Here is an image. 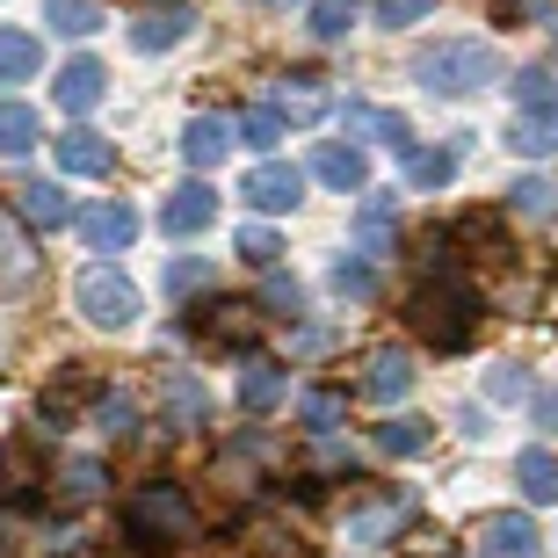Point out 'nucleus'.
Returning a JSON list of instances; mask_svg holds the SVG:
<instances>
[{"label":"nucleus","instance_id":"obj_1","mask_svg":"<svg viewBox=\"0 0 558 558\" xmlns=\"http://www.w3.org/2000/svg\"><path fill=\"white\" fill-rule=\"evenodd\" d=\"M407 319L428 349H464L478 333V298L464 290V276H428V283L407 298Z\"/></svg>","mask_w":558,"mask_h":558},{"label":"nucleus","instance_id":"obj_2","mask_svg":"<svg viewBox=\"0 0 558 558\" xmlns=\"http://www.w3.org/2000/svg\"><path fill=\"white\" fill-rule=\"evenodd\" d=\"M414 81L428 87V95H478V87L500 81V51L494 44H428V51H414Z\"/></svg>","mask_w":558,"mask_h":558},{"label":"nucleus","instance_id":"obj_3","mask_svg":"<svg viewBox=\"0 0 558 558\" xmlns=\"http://www.w3.org/2000/svg\"><path fill=\"white\" fill-rule=\"evenodd\" d=\"M124 530L138 551H167V544H189L196 537V508H189L182 486H167V478H153V486H138V494L124 500Z\"/></svg>","mask_w":558,"mask_h":558},{"label":"nucleus","instance_id":"obj_4","mask_svg":"<svg viewBox=\"0 0 558 558\" xmlns=\"http://www.w3.org/2000/svg\"><path fill=\"white\" fill-rule=\"evenodd\" d=\"M73 305H81L87 327L102 333H124L131 319H138V283H131L124 269H109V262H87L81 283H73Z\"/></svg>","mask_w":558,"mask_h":558},{"label":"nucleus","instance_id":"obj_5","mask_svg":"<svg viewBox=\"0 0 558 558\" xmlns=\"http://www.w3.org/2000/svg\"><path fill=\"white\" fill-rule=\"evenodd\" d=\"M414 515V500L407 494H377V500H355L349 508V544H392Z\"/></svg>","mask_w":558,"mask_h":558},{"label":"nucleus","instance_id":"obj_6","mask_svg":"<svg viewBox=\"0 0 558 558\" xmlns=\"http://www.w3.org/2000/svg\"><path fill=\"white\" fill-rule=\"evenodd\" d=\"M189 29H196V8L189 0H160V8H145L131 22V44L138 51H174V44H189Z\"/></svg>","mask_w":558,"mask_h":558},{"label":"nucleus","instance_id":"obj_7","mask_svg":"<svg viewBox=\"0 0 558 558\" xmlns=\"http://www.w3.org/2000/svg\"><path fill=\"white\" fill-rule=\"evenodd\" d=\"M210 218H218V189H210V182H182V189H174V196L160 204L167 240H196Z\"/></svg>","mask_w":558,"mask_h":558},{"label":"nucleus","instance_id":"obj_8","mask_svg":"<svg viewBox=\"0 0 558 558\" xmlns=\"http://www.w3.org/2000/svg\"><path fill=\"white\" fill-rule=\"evenodd\" d=\"M29 283H37V240L22 232L15 210H0V298H15Z\"/></svg>","mask_w":558,"mask_h":558},{"label":"nucleus","instance_id":"obj_9","mask_svg":"<svg viewBox=\"0 0 558 558\" xmlns=\"http://www.w3.org/2000/svg\"><path fill=\"white\" fill-rule=\"evenodd\" d=\"M240 196H247L254 210H298V196H305V174H298V167H283V160H262L247 182H240Z\"/></svg>","mask_w":558,"mask_h":558},{"label":"nucleus","instance_id":"obj_10","mask_svg":"<svg viewBox=\"0 0 558 558\" xmlns=\"http://www.w3.org/2000/svg\"><path fill=\"white\" fill-rule=\"evenodd\" d=\"M51 153H59V174H109V167H117V145H109L102 131H87V124L59 131Z\"/></svg>","mask_w":558,"mask_h":558},{"label":"nucleus","instance_id":"obj_11","mask_svg":"<svg viewBox=\"0 0 558 558\" xmlns=\"http://www.w3.org/2000/svg\"><path fill=\"white\" fill-rule=\"evenodd\" d=\"M537 522L530 515H515V508H508V515H486L478 522V558H537Z\"/></svg>","mask_w":558,"mask_h":558},{"label":"nucleus","instance_id":"obj_12","mask_svg":"<svg viewBox=\"0 0 558 558\" xmlns=\"http://www.w3.org/2000/svg\"><path fill=\"white\" fill-rule=\"evenodd\" d=\"M269 109H276V117H290V124H319V117L333 109V95L312 81V73H283V81L269 87Z\"/></svg>","mask_w":558,"mask_h":558},{"label":"nucleus","instance_id":"obj_13","mask_svg":"<svg viewBox=\"0 0 558 558\" xmlns=\"http://www.w3.org/2000/svg\"><path fill=\"white\" fill-rule=\"evenodd\" d=\"M414 392V363H407V349H377L371 363H363V399H377V407H392V399Z\"/></svg>","mask_w":558,"mask_h":558},{"label":"nucleus","instance_id":"obj_14","mask_svg":"<svg viewBox=\"0 0 558 558\" xmlns=\"http://www.w3.org/2000/svg\"><path fill=\"white\" fill-rule=\"evenodd\" d=\"M81 240L95 254L131 247V240H138V210H131V204H95V210H81Z\"/></svg>","mask_w":558,"mask_h":558},{"label":"nucleus","instance_id":"obj_15","mask_svg":"<svg viewBox=\"0 0 558 558\" xmlns=\"http://www.w3.org/2000/svg\"><path fill=\"white\" fill-rule=\"evenodd\" d=\"M283 392H290V377H283V363H269V355H254L247 371H240V407H247V414H276Z\"/></svg>","mask_w":558,"mask_h":558},{"label":"nucleus","instance_id":"obj_16","mask_svg":"<svg viewBox=\"0 0 558 558\" xmlns=\"http://www.w3.org/2000/svg\"><path fill=\"white\" fill-rule=\"evenodd\" d=\"M59 109H73V117H87V109L102 102V87H109V73L95 59H73V65H59Z\"/></svg>","mask_w":558,"mask_h":558},{"label":"nucleus","instance_id":"obj_17","mask_svg":"<svg viewBox=\"0 0 558 558\" xmlns=\"http://www.w3.org/2000/svg\"><path fill=\"white\" fill-rule=\"evenodd\" d=\"M508 145H515L522 160H551V153H558V109H515Z\"/></svg>","mask_w":558,"mask_h":558},{"label":"nucleus","instance_id":"obj_18","mask_svg":"<svg viewBox=\"0 0 558 558\" xmlns=\"http://www.w3.org/2000/svg\"><path fill=\"white\" fill-rule=\"evenodd\" d=\"M312 174L327 189H341V196H349V189H371V160H363L355 145H319V153H312Z\"/></svg>","mask_w":558,"mask_h":558},{"label":"nucleus","instance_id":"obj_19","mask_svg":"<svg viewBox=\"0 0 558 558\" xmlns=\"http://www.w3.org/2000/svg\"><path fill=\"white\" fill-rule=\"evenodd\" d=\"M232 153V124L226 117H189L182 124V160L189 167H218Z\"/></svg>","mask_w":558,"mask_h":558},{"label":"nucleus","instance_id":"obj_20","mask_svg":"<svg viewBox=\"0 0 558 558\" xmlns=\"http://www.w3.org/2000/svg\"><path fill=\"white\" fill-rule=\"evenodd\" d=\"M341 117H349V131H363V138H377V145H399V153L414 145L407 117H392V109H377V102H349Z\"/></svg>","mask_w":558,"mask_h":558},{"label":"nucleus","instance_id":"obj_21","mask_svg":"<svg viewBox=\"0 0 558 558\" xmlns=\"http://www.w3.org/2000/svg\"><path fill=\"white\" fill-rule=\"evenodd\" d=\"M392 196H363L355 210V254H392Z\"/></svg>","mask_w":558,"mask_h":558},{"label":"nucleus","instance_id":"obj_22","mask_svg":"<svg viewBox=\"0 0 558 558\" xmlns=\"http://www.w3.org/2000/svg\"><path fill=\"white\" fill-rule=\"evenodd\" d=\"M399 160H407V182L414 189H442L457 174V145H407Z\"/></svg>","mask_w":558,"mask_h":558},{"label":"nucleus","instance_id":"obj_23","mask_svg":"<svg viewBox=\"0 0 558 558\" xmlns=\"http://www.w3.org/2000/svg\"><path fill=\"white\" fill-rule=\"evenodd\" d=\"M160 407H167V414H174V421H182V428H196V421L210 414L204 385H196V377H189V371H167V377H160Z\"/></svg>","mask_w":558,"mask_h":558},{"label":"nucleus","instance_id":"obj_24","mask_svg":"<svg viewBox=\"0 0 558 558\" xmlns=\"http://www.w3.org/2000/svg\"><path fill=\"white\" fill-rule=\"evenodd\" d=\"M44 65V44L29 29H0V81H37Z\"/></svg>","mask_w":558,"mask_h":558},{"label":"nucleus","instance_id":"obj_25","mask_svg":"<svg viewBox=\"0 0 558 558\" xmlns=\"http://www.w3.org/2000/svg\"><path fill=\"white\" fill-rule=\"evenodd\" d=\"M515 486L530 500H544V508H551V500H558V457L551 450H522L515 457Z\"/></svg>","mask_w":558,"mask_h":558},{"label":"nucleus","instance_id":"obj_26","mask_svg":"<svg viewBox=\"0 0 558 558\" xmlns=\"http://www.w3.org/2000/svg\"><path fill=\"white\" fill-rule=\"evenodd\" d=\"M428 442H435V421H421V414L385 421V428H377V450H385V457H421Z\"/></svg>","mask_w":558,"mask_h":558},{"label":"nucleus","instance_id":"obj_27","mask_svg":"<svg viewBox=\"0 0 558 558\" xmlns=\"http://www.w3.org/2000/svg\"><path fill=\"white\" fill-rule=\"evenodd\" d=\"M51 494L59 500H95L102 494V464H95V457H65L59 472H51Z\"/></svg>","mask_w":558,"mask_h":558},{"label":"nucleus","instance_id":"obj_28","mask_svg":"<svg viewBox=\"0 0 558 558\" xmlns=\"http://www.w3.org/2000/svg\"><path fill=\"white\" fill-rule=\"evenodd\" d=\"M196 327H204L210 341H232V349H247V341H254V305H210Z\"/></svg>","mask_w":558,"mask_h":558},{"label":"nucleus","instance_id":"obj_29","mask_svg":"<svg viewBox=\"0 0 558 558\" xmlns=\"http://www.w3.org/2000/svg\"><path fill=\"white\" fill-rule=\"evenodd\" d=\"M305 29L319 44H341L355 29V0H312V15H305Z\"/></svg>","mask_w":558,"mask_h":558},{"label":"nucleus","instance_id":"obj_30","mask_svg":"<svg viewBox=\"0 0 558 558\" xmlns=\"http://www.w3.org/2000/svg\"><path fill=\"white\" fill-rule=\"evenodd\" d=\"M37 109L29 102H0V153H29V145H37Z\"/></svg>","mask_w":558,"mask_h":558},{"label":"nucleus","instance_id":"obj_31","mask_svg":"<svg viewBox=\"0 0 558 558\" xmlns=\"http://www.w3.org/2000/svg\"><path fill=\"white\" fill-rule=\"evenodd\" d=\"M508 210H515V218H551V210H558V189L544 182V174H522V182L508 189Z\"/></svg>","mask_w":558,"mask_h":558},{"label":"nucleus","instance_id":"obj_32","mask_svg":"<svg viewBox=\"0 0 558 558\" xmlns=\"http://www.w3.org/2000/svg\"><path fill=\"white\" fill-rule=\"evenodd\" d=\"M327 283H333V298H355V305H363V298H371V290H377V269H371V262H363V254H341V262H333V276H327Z\"/></svg>","mask_w":558,"mask_h":558},{"label":"nucleus","instance_id":"obj_33","mask_svg":"<svg viewBox=\"0 0 558 558\" xmlns=\"http://www.w3.org/2000/svg\"><path fill=\"white\" fill-rule=\"evenodd\" d=\"M15 196H22V218H37V226H65V196H59V182H22Z\"/></svg>","mask_w":558,"mask_h":558},{"label":"nucleus","instance_id":"obj_34","mask_svg":"<svg viewBox=\"0 0 558 558\" xmlns=\"http://www.w3.org/2000/svg\"><path fill=\"white\" fill-rule=\"evenodd\" d=\"M51 29L59 37H95L102 29V8L95 0H51Z\"/></svg>","mask_w":558,"mask_h":558},{"label":"nucleus","instance_id":"obj_35","mask_svg":"<svg viewBox=\"0 0 558 558\" xmlns=\"http://www.w3.org/2000/svg\"><path fill=\"white\" fill-rule=\"evenodd\" d=\"M210 262L204 254H182V262H167V298H196V290H210Z\"/></svg>","mask_w":558,"mask_h":558},{"label":"nucleus","instance_id":"obj_36","mask_svg":"<svg viewBox=\"0 0 558 558\" xmlns=\"http://www.w3.org/2000/svg\"><path fill=\"white\" fill-rule=\"evenodd\" d=\"M341 414H349L341 392H305V399H298V421H305L312 435H333V428H341Z\"/></svg>","mask_w":558,"mask_h":558},{"label":"nucleus","instance_id":"obj_37","mask_svg":"<svg viewBox=\"0 0 558 558\" xmlns=\"http://www.w3.org/2000/svg\"><path fill=\"white\" fill-rule=\"evenodd\" d=\"M232 247H240V262H254V269H276L283 240H276L269 226H240V240H232Z\"/></svg>","mask_w":558,"mask_h":558},{"label":"nucleus","instance_id":"obj_38","mask_svg":"<svg viewBox=\"0 0 558 558\" xmlns=\"http://www.w3.org/2000/svg\"><path fill=\"white\" fill-rule=\"evenodd\" d=\"M240 145H254V153H269L276 138H283V117H276V109H247V117H240Z\"/></svg>","mask_w":558,"mask_h":558},{"label":"nucleus","instance_id":"obj_39","mask_svg":"<svg viewBox=\"0 0 558 558\" xmlns=\"http://www.w3.org/2000/svg\"><path fill=\"white\" fill-rule=\"evenodd\" d=\"M95 421H102V435H117V442H124V435L138 428V407H131V399H117V392H95Z\"/></svg>","mask_w":558,"mask_h":558},{"label":"nucleus","instance_id":"obj_40","mask_svg":"<svg viewBox=\"0 0 558 558\" xmlns=\"http://www.w3.org/2000/svg\"><path fill=\"white\" fill-rule=\"evenodd\" d=\"M254 558H312V551L290 537L283 522H254Z\"/></svg>","mask_w":558,"mask_h":558},{"label":"nucleus","instance_id":"obj_41","mask_svg":"<svg viewBox=\"0 0 558 558\" xmlns=\"http://www.w3.org/2000/svg\"><path fill=\"white\" fill-rule=\"evenodd\" d=\"M262 298H269V312H283V319H298V312H305V283H298V276H283V269H269Z\"/></svg>","mask_w":558,"mask_h":558},{"label":"nucleus","instance_id":"obj_42","mask_svg":"<svg viewBox=\"0 0 558 558\" xmlns=\"http://www.w3.org/2000/svg\"><path fill=\"white\" fill-rule=\"evenodd\" d=\"M515 109H558V81L551 73H522L515 81Z\"/></svg>","mask_w":558,"mask_h":558},{"label":"nucleus","instance_id":"obj_43","mask_svg":"<svg viewBox=\"0 0 558 558\" xmlns=\"http://www.w3.org/2000/svg\"><path fill=\"white\" fill-rule=\"evenodd\" d=\"M486 399H500V407H515V399H530V377H522L515 363H500V371L486 377Z\"/></svg>","mask_w":558,"mask_h":558},{"label":"nucleus","instance_id":"obj_44","mask_svg":"<svg viewBox=\"0 0 558 558\" xmlns=\"http://www.w3.org/2000/svg\"><path fill=\"white\" fill-rule=\"evenodd\" d=\"M371 8H377V22H392V29H407V22L428 15V0H371Z\"/></svg>","mask_w":558,"mask_h":558},{"label":"nucleus","instance_id":"obj_45","mask_svg":"<svg viewBox=\"0 0 558 558\" xmlns=\"http://www.w3.org/2000/svg\"><path fill=\"white\" fill-rule=\"evenodd\" d=\"M290 349H298V355H319V349H327V327H305L298 341H290Z\"/></svg>","mask_w":558,"mask_h":558},{"label":"nucleus","instance_id":"obj_46","mask_svg":"<svg viewBox=\"0 0 558 558\" xmlns=\"http://www.w3.org/2000/svg\"><path fill=\"white\" fill-rule=\"evenodd\" d=\"M537 421H544V428H558V392H537Z\"/></svg>","mask_w":558,"mask_h":558}]
</instances>
